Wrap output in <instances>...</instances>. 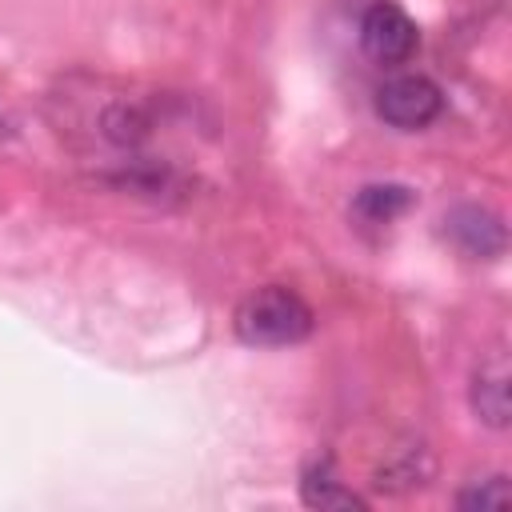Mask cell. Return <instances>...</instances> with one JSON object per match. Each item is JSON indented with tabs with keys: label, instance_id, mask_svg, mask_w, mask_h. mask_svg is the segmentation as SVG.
I'll use <instances>...</instances> for the list:
<instances>
[{
	"label": "cell",
	"instance_id": "obj_6",
	"mask_svg": "<svg viewBox=\"0 0 512 512\" xmlns=\"http://www.w3.org/2000/svg\"><path fill=\"white\" fill-rule=\"evenodd\" d=\"M300 496H304L308 508H368V500H364L360 492H352V488L336 476L332 460H316L312 468H304Z\"/></svg>",
	"mask_w": 512,
	"mask_h": 512
},
{
	"label": "cell",
	"instance_id": "obj_7",
	"mask_svg": "<svg viewBox=\"0 0 512 512\" xmlns=\"http://www.w3.org/2000/svg\"><path fill=\"white\" fill-rule=\"evenodd\" d=\"M408 204H412V188L404 184H364L352 200V216L376 228V224H392Z\"/></svg>",
	"mask_w": 512,
	"mask_h": 512
},
{
	"label": "cell",
	"instance_id": "obj_3",
	"mask_svg": "<svg viewBox=\"0 0 512 512\" xmlns=\"http://www.w3.org/2000/svg\"><path fill=\"white\" fill-rule=\"evenodd\" d=\"M420 44L416 20L396 0H372L360 16V48L376 64H404Z\"/></svg>",
	"mask_w": 512,
	"mask_h": 512
},
{
	"label": "cell",
	"instance_id": "obj_5",
	"mask_svg": "<svg viewBox=\"0 0 512 512\" xmlns=\"http://www.w3.org/2000/svg\"><path fill=\"white\" fill-rule=\"evenodd\" d=\"M472 412L492 424V428H504L508 416H512V396H508V360L496 352L488 356L476 376H472Z\"/></svg>",
	"mask_w": 512,
	"mask_h": 512
},
{
	"label": "cell",
	"instance_id": "obj_2",
	"mask_svg": "<svg viewBox=\"0 0 512 512\" xmlns=\"http://www.w3.org/2000/svg\"><path fill=\"white\" fill-rule=\"evenodd\" d=\"M444 112V92L420 72H396L376 88V116L400 132L428 128Z\"/></svg>",
	"mask_w": 512,
	"mask_h": 512
},
{
	"label": "cell",
	"instance_id": "obj_8",
	"mask_svg": "<svg viewBox=\"0 0 512 512\" xmlns=\"http://www.w3.org/2000/svg\"><path fill=\"white\" fill-rule=\"evenodd\" d=\"M508 500H512V492H508V480H504V476L472 480V484L456 496L460 508H508Z\"/></svg>",
	"mask_w": 512,
	"mask_h": 512
},
{
	"label": "cell",
	"instance_id": "obj_1",
	"mask_svg": "<svg viewBox=\"0 0 512 512\" xmlns=\"http://www.w3.org/2000/svg\"><path fill=\"white\" fill-rule=\"evenodd\" d=\"M312 332V308L300 292L284 284H268L236 308V336L252 348H288Z\"/></svg>",
	"mask_w": 512,
	"mask_h": 512
},
{
	"label": "cell",
	"instance_id": "obj_4",
	"mask_svg": "<svg viewBox=\"0 0 512 512\" xmlns=\"http://www.w3.org/2000/svg\"><path fill=\"white\" fill-rule=\"evenodd\" d=\"M444 236L472 260H496L508 244L504 220L492 208H480V204H456L444 216Z\"/></svg>",
	"mask_w": 512,
	"mask_h": 512
}]
</instances>
